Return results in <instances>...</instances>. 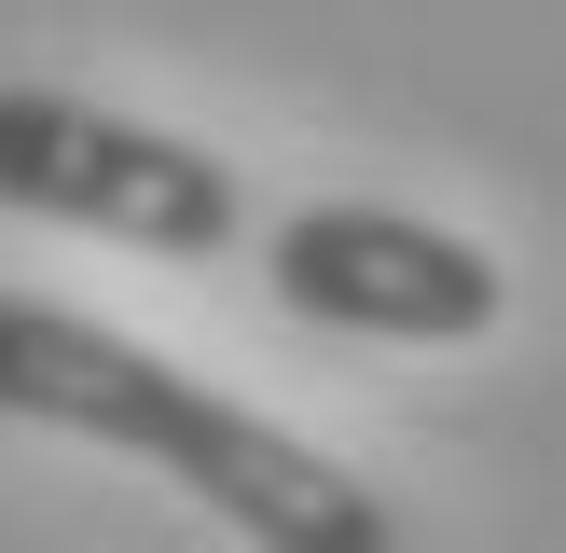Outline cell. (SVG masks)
Wrapping results in <instances>:
<instances>
[{"mask_svg": "<svg viewBox=\"0 0 566 553\" xmlns=\"http://www.w3.org/2000/svg\"><path fill=\"white\" fill-rule=\"evenodd\" d=\"M0 415L83 429V442H111V457L180 470V484L208 498L235 540H263V553H401V540H387V498L359 484V470H332L318 442H291L276 415L193 387L180 359L70 319V304L0 291Z\"/></svg>", "mask_w": 566, "mask_h": 553, "instance_id": "1", "label": "cell"}, {"mask_svg": "<svg viewBox=\"0 0 566 553\" xmlns=\"http://www.w3.org/2000/svg\"><path fill=\"white\" fill-rule=\"evenodd\" d=\"M0 208L153 249V263H208V249L249 236V194L221 153H193L166 125H125L97 97H55V83H0Z\"/></svg>", "mask_w": 566, "mask_h": 553, "instance_id": "2", "label": "cell"}, {"mask_svg": "<svg viewBox=\"0 0 566 553\" xmlns=\"http://www.w3.org/2000/svg\"><path fill=\"white\" fill-rule=\"evenodd\" d=\"M263 276H276L291 319L387 332V346H470V332H497V304H512V276L470 236H442V221H415V208H346V194L276 221Z\"/></svg>", "mask_w": 566, "mask_h": 553, "instance_id": "3", "label": "cell"}]
</instances>
